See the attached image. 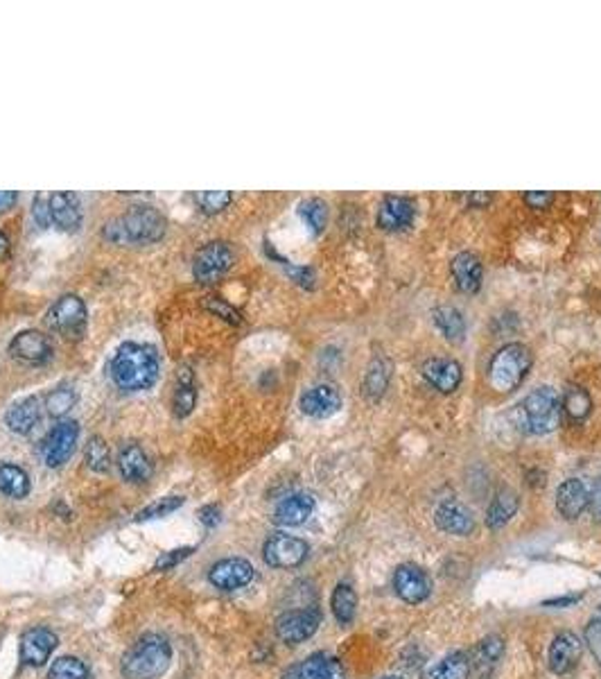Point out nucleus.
Masks as SVG:
<instances>
[{
  "mask_svg": "<svg viewBox=\"0 0 601 679\" xmlns=\"http://www.w3.org/2000/svg\"><path fill=\"white\" fill-rule=\"evenodd\" d=\"M75 401H77L75 388H70V385H59V388H54L53 392L45 397V408H48V413L53 414V417H64L66 413H70Z\"/></svg>",
  "mask_w": 601,
  "mask_h": 679,
  "instance_id": "obj_37",
  "label": "nucleus"
},
{
  "mask_svg": "<svg viewBox=\"0 0 601 679\" xmlns=\"http://www.w3.org/2000/svg\"><path fill=\"white\" fill-rule=\"evenodd\" d=\"M161 376V360L154 347L125 342L111 358V379L123 392H145Z\"/></svg>",
  "mask_w": 601,
  "mask_h": 679,
  "instance_id": "obj_1",
  "label": "nucleus"
},
{
  "mask_svg": "<svg viewBox=\"0 0 601 679\" xmlns=\"http://www.w3.org/2000/svg\"><path fill=\"white\" fill-rule=\"evenodd\" d=\"M561 408L565 410V414L573 419V421H583V419H588V414L592 413L590 394H588V389L581 388V385H567L565 394H563Z\"/></svg>",
  "mask_w": 601,
  "mask_h": 679,
  "instance_id": "obj_31",
  "label": "nucleus"
},
{
  "mask_svg": "<svg viewBox=\"0 0 601 679\" xmlns=\"http://www.w3.org/2000/svg\"><path fill=\"white\" fill-rule=\"evenodd\" d=\"M330 607H333L335 618L342 623V626H348L355 618V609H357V596L355 591H353L351 585H337L333 591V598H330Z\"/></svg>",
  "mask_w": 601,
  "mask_h": 679,
  "instance_id": "obj_35",
  "label": "nucleus"
},
{
  "mask_svg": "<svg viewBox=\"0 0 601 679\" xmlns=\"http://www.w3.org/2000/svg\"><path fill=\"white\" fill-rule=\"evenodd\" d=\"M167 232V220L163 213L150 204L129 207L127 213L113 217L102 226L104 241L113 245H154Z\"/></svg>",
  "mask_w": 601,
  "mask_h": 679,
  "instance_id": "obj_2",
  "label": "nucleus"
},
{
  "mask_svg": "<svg viewBox=\"0 0 601 679\" xmlns=\"http://www.w3.org/2000/svg\"><path fill=\"white\" fill-rule=\"evenodd\" d=\"M204 308L210 310V313H215V317H222V320L229 322V324H240V322H242L238 310L231 304H226L222 297H206Z\"/></svg>",
  "mask_w": 601,
  "mask_h": 679,
  "instance_id": "obj_41",
  "label": "nucleus"
},
{
  "mask_svg": "<svg viewBox=\"0 0 601 679\" xmlns=\"http://www.w3.org/2000/svg\"><path fill=\"white\" fill-rule=\"evenodd\" d=\"M520 507V498L514 489H502V492L495 494V498L491 501L489 510H486V526L491 530H499V528L507 526L511 519L516 517Z\"/></svg>",
  "mask_w": 601,
  "mask_h": 679,
  "instance_id": "obj_27",
  "label": "nucleus"
},
{
  "mask_svg": "<svg viewBox=\"0 0 601 679\" xmlns=\"http://www.w3.org/2000/svg\"><path fill=\"white\" fill-rule=\"evenodd\" d=\"M436 528L448 535L468 536L475 530L473 512L461 501H443L435 512Z\"/></svg>",
  "mask_w": 601,
  "mask_h": 679,
  "instance_id": "obj_19",
  "label": "nucleus"
},
{
  "mask_svg": "<svg viewBox=\"0 0 601 679\" xmlns=\"http://www.w3.org/2000/svg\"><path fill=\"white\" fill-rule=\"evenodd\" d=\"M394 374V364L386 356H376V358L369 363L367 374L362 380V394L371 401H380L385 397L386 388H389V380Z\"/></svg>",
  "mask_w": 601,
  "mask_h": 679,
  "instance_id": "obj_26",
  "label": "nucleus"
},
{
  "mask_svg": "<svg viewBox=\"0 0 601 679\" xmlns=\"http://www.w3.org/2000/svg\"><path fill=\"white\" fill-rule=\"evenodd\" d=\"M321 626V614L317 609H292L276 618V636L283 643L296 645L308 641Z\"/></svg>",
  "mask_w": 601,
  "mask_h": 679,
  "instance_id": "obj_9",
  "label": "nucleus"
},
{
  "mask_svg": "<svg viewBox=\"0 0 601 679\" xmlns=\"http://www.w3.org/2000/svg\"><path fill=\"white\" fill-rule=\"evenodd\" d=\"M588 507H590L595 521H601V478L590 487V503H588Z\"/></svg>",
  "mask_w": 601,
  "mask_h": 679,
  "instance_id": "obj_49",
  "label": "nucleus"
},
{
  "mask_svg": "<svg viewBox=\"0 0 601 679\" xmlns=\"http://www.w3.org/2000/svg\"><path fill=\"white\" fill-rule=\"evenodd\" d=\"M32 489L29 476L23 467L12 462L0 464V494L7 498H25Z\"/></svg>",
  "mask_w": 601,
  "mask_h": 679,
  "instance_id": "obj_29",
  "label": "nucleus"
},
{
  "mask_svg": "<svg viewBox=\"0 0 601 679\" xmlns=\"http://www.w3.org/2000/svg\"><path fill=\"white\" fill-rule=\"evenodd\" d=\"M385 679H402V677H396V675H389V677H385Z\"/></svg>",
  "mask_w": 601,
  "mask_h": 679,
  "instance_id": "obj_55",
  "label": "nucleus"
},
{
  "mask_svg": "<svg viewBox=\"0 0 601 679\" xmlns=\"http://www.w3.org/2000/svg\"><path fill=\"white\" fill-rule=\"evenodd\" d=\"M116 462H118V471H120V476L132 485L147 483L154 473L152 462H150L147 453L142 451L138 444H127V446L120 448Z\"/></svg>",
  "mask_w": 601,
  "mask_h": 679,
  "instance_id": "obj_23",
  "label": "nucleus"
},
{
  "mask_svg": "<svg viewBox=\"0 0 601 679\" xmlns=\"http://www.w3.org/2000/svg\"><path fill=\"white\" fill-rule=\"evenodd\" d=\"M468 200L475 204V207H477V204L491 202V195H468Z\"/></svg>",
  "mask_w": 601,
  "mask_h": 679,
  "instance_id": "obj_53",
  "label": "nucleus"
},
{
  "mask_svg": "<svg viewBox=\"0 0 601 679\" xmlns=\"http://www.w3.org/2000/svg\"><path fill=\"white\" fill-rule=\"evenodd\" d=\"M298 408L305 417L328 419L339 413L342 408V392L330 383H319L305 389L298 399Z\"/></svg>",
  "mask_w": 601,
  "mask_h": 679,
  "instance_id": "obj_11",
  "label": "nucleus"
},
{
  "mask_svg": "<svg viewBox=\"0 0 601 679\" xmlns=\"http://www.w3.org/2000/svg\"><path fill=\"white\" fill-rule=\"evenodd\" d=\"M84 460H86V467L95 473H104L111 469V451H109L107 439H102L100 435H93L88 439L86 451H84Z\"/></svg>",
  "mask_w": 601,
  "mask_h": 679,
  "instance_id": "obj_36",
  "label": "nucleus"
},
{
  "mask_svg": "<svg viewBox=\"0 0 601 679\" xmlns=\"http://www.w3.org/2000/svg\"><path fill=\"white\" fill-rule=\"evenodd\" d=\"M41 419V401L39 397H25L10 405L5 413L7 429L16 435H29Z\"/></svg>",
  "mask_w": 601,
  "mask_h": 679,
  "instance_id": "obj_25",
  "label": "nucleus"
},
{
  "mask_svg": "<svg viewBox=\"0 0 601 679\" xmlns=\"http://www.w3.org/2000/svg\"><path fill=\"white\" fill-rule=\"evenodd\" d=\"M220 507L217 505H206L199 510V521L204 523L206 528H215L220 523Z\"/></svg>",
  "mask_w": 601,
  "mask_h": 679,
  "instance_id": "obj_48",
  "label": "nucleus"
},
{
  "mask_svg": "<svg viewBox=\"0 0 601 679\" xmlns=\"http://www.w3.org/2000/svg\"><path fill=\"white\" fill-rule=\"evenodd\" d=\"M420 374L435 389L443 394H452L461 385L464 367L455 358H427L420 367Z\"/></svg>",
  "mask_w": 601,
  "mask_h": 679,
  "instance_id": "obj_14",
  "label": "nucleus"
},
{
  "mask_svg": "<svg viewBox=\"0 0 601 679\" xmlns=\"http://www.w3.org/2000/svg\"><path fill=\"white\" fill-rule=\"evenodd\" d=\"M583 643L574 632H561L549 645V668L556 675H565L581 659Z\"/></svg>",
  "mask_w": 601,
  "mask_h": 679,
  "instance_id": "obj_22",
  "label": "nucleus"
},
{
  "mask_svg": "<svg viewBox=\"0 0 601 679\" xmlns=\"http://www.w3.org/2000/svg\"><path fill=\"white\" fill-rule=\"evenodd\" d=\"M416 204L410 197L402 195H386L378 211V225L385 232H405L414 225Z\"/></svg>",
  "mask_w": 601,
  "mask_h": 679,
  "instance_id": "obj_16",
  "label": "nucleus"
},
{
  "mask_svg": "<svg viewBox=\"0 0 601 679\" xmlns=\"http://www.w3.org/2000/svg\"><path fill=\"white\" fill-rule=\"evenodd\" d=\"M298 217L304 220L313 236H319L328 225V204L319 197H308L298 204Z\"/></svg>",
  "mask_w": 601,
  "mask_h": 679,
  "instance_id": "obj_34",
  "label": "nucleus"
},
{
  "mask_svg": "<svg viewBox=\"0 0 601 679\" xmlns=\"http://www.w3.org/2000/svg\"><path fill=\"white\" fill-rule=\"evenodd\" d=\"M263 557L272 569H296L308 557V544L298 536L276 532L264 542Z\"/></svg>",
  "mask_w": 601,
  "mask_h": 679,
  "instance_id": "obj_8",
  "label": "nucleus"
},
{
  "mask_svg": "<svg viewBox=\"0 0 601 679\" xmlns=\"http://www.w3.org/2000/svg\"><path fill=\"white\" fill-rule=\"evenodd\" d=\"M470 677V661L464 652H452L439 664L432 666L427 679H468Z\"/></svg>",
  "mask_w": 601,
  "mask_h": 679,
  "instance_id": "obj_33",
  "label": "nucleus"
},
{
  "mask_svg": "<svg viewBox=\"0 0 601 679\" xmlns=\"http://www.w3.org/2000/svg\"><path fill=\"white\" fill-rule=\"evenodd\" d=\"M79 439V423L73 419L59 421L44 442V462L50 469H57L75 453Z\"/></svg>",
  "mask_w": 601,
  "mask_h": 679,
  "instance_id": "obj_10",
  "label": "nucleus"
},
{
  "mask_svg": "<svg viewBox=\"0 0 601 679\" xmlns=\"http://www.w3.org/2000/svg\"><path fill=\"white\" fill-rule=\"evenodd\" d=\"M231 266H233V250L229 242L213 241L197 251L192 274L199 283H215L231 270Z\"/></svg>",
  "mask_w": 601,
  "mask_h": 679,
  "instance_id": "obj_7",
  "label": "nucleus"
},
{
  "mask_svg": "<svg viewBox=\"0 0 601 679\" xmlns=\"http://www.w3.org/2000/svg\"><path fill=\"white\" fill-rule=\"evenodd\" d=\"M50 220L61 232H77L82 225V202H79L77 192H53L50 195Z\"/></svg>",
  "mask_w": 601,
  "mask_h": 679,
  "instance_id": "obj_18",
  "label": "nucleus"
},
{
  "mask_svg": "<svg viewBox=\"0 0 601 679\" xmlns=\"http://www.w3.org/2000/svg\"><path fill=\"white\" fill-rule=\"evenodd\" d=\"M532 351L520 342L499 347L489 363V383L498 392H514L527 379L532 370Z\"/></svg>",
  "mask_w": 601,
  "mask_h": 679,
  "instance_id": "obj_5",
  "label": "nucleus"
},
{
  "mask_svg": "<svg viewBox=\"0 0 601 679\" xmlns=\"http://www.w3.org/2000/svg\"><path fill=\"white\" fill-rule=\"evenodd\" d=\"M502 650H504L502 639H499V636H489V639H484L477 645V655H482V659L484 661H495L499 655H502Z\"/></svg>",
  "mask_w": 601,
  "mask_h": 679,
  "instance_id": "obj_44",
  "label": "nucleus"
},
{
  "mask_svg": "<svg viewBox=\"0 0 601 679\" xmlns=\"http://www.w3.org/2000/svg\"><path fill=\"white\" fill-rule=\"evenodd\" d=\"M590 503V487L579 478H570L556 489V510L563 519L574 521L588 510Z\"/></svg>",
  "mask_w": 601,
  "mask_h": 679,
  "instance_id": "obj_20",
  "label": "nucleus"
},
{
  "mask_svg": "<svg viewBox=\"0 0 601 679\" xmlns=\"http://www.w3.org/2000/svg\"><path fill=\"white\" fill-rule=\"evenodd\" d=\"M304 670L308 679H346L344 666L335 657H328L323 652L308 657L304 661Z\"/></svg>",
  "mask_w": 601,
  "mask_h": 679,
  "instance_id": "obj_32",
  "label": "nucleus"
},
{
  "mask_svg": "<svg viewBox=\"0 0 601 679\" xmlns=\"http://www.w3.org/2000/svg\"><path fill=\"white\" fill-rule=\"evenodd\" d=\"M197 405V385L192 380L191 370H182L176 376V389L172 397V410L179 419L188 417Z\"/></svg>",
  "mask_w": 601,
  "mask_h": 679,
  "instance_id": "obj_30",
  "label": "nucleus"
},
{
  "mask_svg": "<svg viewBox=\"0 0 601 679\" xmlns=\"http://www.w3.org/2000/svg\"><path fill=\"white\" fill-rule=\"evenodd\" d=\"M450 272H452V279H455V286L459 288L466 295H475L482 288V281H484V267L479 261L477 254L473 251H459L452 263H450Z\"/></svg>",
  "mask_w": 601,
  "mask_h": 679,
  "instance_id": "obj_21",
  "label": "nucleus"
},
{
  "mask_svg": "<svg viewBox=\"0 0 601 679\" xmlns=\"http://www.w3.org/2000/svg\"><path fill=\"white\" fill-rule=\"evenodd\" d=\"M283 679H308V677H305L304 664H296V666H292V668L285 670Z\"/></svg>",
  "mask_w": 601,
  "mask_h": 679,
  "instance_id": "obj_52",
  "label": "nucleus"
},
{
  "mask_svg": "<svg viewBox=\"0 0 601 679\" xmlns=\"http://www.w3.org/2000/svg\"><path fill=\"white\" fill-rule=\"evenodd\" d=\"M435 326L441 331L448 342H464L466 338V317L455 306H439L432 310Z\"/></svg>",
  "mask_w": 601,
  "mask_h": 679,
  "instance_id": "obj_28",
  "label": "nucleus"
},
{
  "mask_svg": "<svg viewBox=\"0 0 601 679\" xmlns=\"http://www.w3.org/2000/svg\"><path fill=\"white\" fill-rule=\"evenodd\" d=\"M186 503V498L183 496H166V498H158V501H154L152 505H147L142 507L141 512L136 514V521H152V519H161V517H167V514H172L175 510H179V507Z\"/></svg>",
  "mask_w": 601,
  "mask_h": 679,
  "instance_id": "obj_39",
  "label": "nucleus"
},
{
  "mask_svg": "<svg viewBox=\"0 0 601 679\" xmlns=\"http://www.w3.org/2000/svg\"><path fill=\"white\" fill-rule=\"evenodd\" d=\"M57 648V634L45 627H35L20 636V661L23 666L41 668L50 659L53 650Z\"/></svg>",
  "mask_w": 601,
  "mask_h": 679,
  "instance_id": "obj_17",
  "label": "nucleus"
},
{
  "mask_svg": "<svg viewBox=\"0 0 601 679\" xmlns=\"http://www.w3.org/2000/svg\"><path fill=\"white\" fill-rule=\"evenodd\" d=\"M172 648L166 636L145 634L125 652V679H161L170 668Z\"/></svg>",
  "mask_w": 601,
  "mask_h": 679,
  "instance_id": "obj_3",
  "label": "nucleus"
},
{
  "mask_svg": "<svg viewBox=\"0 0 601 679\" xmlns=\"http://www.w3.org/2000/svg\"><path fill=\"white\" fill-rule=\"evenodd\" d=\"M7 250H10V241H7L5 233L0 232V257H5Z\"/></svg>",
  "mask_w": 601,
  "mask_h": 679,
  "instance_id": "obj_54",
  "label": "nucleus"
},
{
  "mask_svg": "<svg viewBox=\"0 0 601 679\" xmlns=\"http://www.w3.org/2000/svg\"><path fill=\"white\" fill-rule=\"evenodd\" d=\"M524 204H527L529 209H536V211H543V209H548L549 204L554 202V192H548V191H529L523 195Z\"/></svg>",
  "mask_w": 601,
  "mask_h": 679,
  "instance_id": "obj_47",
  "label": "nucleus"
},
{
  "mask_svg": "<svg viewBox=\"0 0 601 679\" xmlns=\"http://www.w3.org/2000/svg\"><path fill=\"white\" fill-rule=\"evenodd\" d=\"M586 643L588 648H590V652L595 655V659L599 661L601 666V620H592V623H588L586 627Z\"/></svg>",
  "mask_w": 601,
  "mask_h": 679,
  "instance_id": "obj_45",
  "label": "nucleus"
},
{
  "mask_svg": "<svg viewBox=\"0 0 601 679\" xmlns=\"http://www.w3.org/2000/svg\"><path fill=\"white\" fill-rule=\"evenodd\" d=\"M581 601V596H567V598H554V601H545V607H567Z\"/></svg>",
  "mask_w": 601,
  "mask_h": 679,
  "instance_id": "obj_51",
  "label": "nucleus"
},
{
  "mask_svg": "<svg viewBox=\"0 0 601 679\" xmlns=\"http://www.w3.org/2000/svg\"><path fill=\"white\" fill-rule=\"evenodd\" d=\"M561 397L549 385L532 389L518 405L520 426L532 435L552 433L561 421Z\"/></svg>",
  "mask_w": 601,
  "mask_h": 679,
  "instance_id": "obj_4",
  "label": "nucleus"
},
{
  "mask_svg": "<svg viewBox=\"0 0 601 679\" xmlns=\"http://www.w3.org/2000/svg\"><path fill=\"white\" fill-rule=\"evenodd\" d=\"M50 679H88V668L77 657H59L53 661Z\"/></svg>",
  "mask_w": 601,
  "mask_h": 679,
  "instance_id": "obj_38",
  "label": "nucleus"
},
{
  "mask_svg": "<svg viewBox=\"0 0 601 679\" xmlns=\"http://www.w3.org/2000/svg\"><path fill=\"white\" fill-rule=\"evenodd\" d=\"M210 585H215V589L222 591H235L249 585L254 580V564L242 557H229V560H220L217 564L210 566L208 571Z\"/></svg>",
  "mask_w": 601,
  "mask_h": 679,
  "instance_id": "obj_13",
  "label": "nucleus"
},
{
  "mask_svg": "<svg viewBox=\"0 0 601 679\" xmlns=\"http://www.w3.org/2000/svg\"><path fill=\"white\" fill-rule=\"evenodd\" d=\"M314 512V498L310 494H292L283 498L274 510V523L283 528L304 526Z\"/></svg>",
  "mask_w": 601,
  "mask_h": 679,
  "instance_id": "obj_24",
  "label": "nucleus"
},
{
  "mask_svg": "<svg viewBox=\"0 0 601 679\" xmlns=\"http://www.w3.org/2000/svg\"><path fill=\"white\" fill-rule=\"evenodd\" d=\"M192 551H195V548L186 546V548H179V551L163 552V555L157 560V564H154V571H170V569H175L176 564H182L183 560H188V557L192 555Z\"/></svg>",
  "mask_w": 601,
  "mask_h": 679,
  "instance_id": "obj_42",
  "label": "nucleus"
},
{
  "mask_svg": "<svg viewBox=\"0 0 601 679\" xmlns=\"http://www.w3.org/2000/svg\"><path fill=\"white\" fill-rule=\"evenodd\" d=\"M394 586H396L398 596L410 605H420L432 591L430 577L416 564L398 566L396 576H394Z\"/></svg>",
  "mask_w": 601,
  "mask_h": 679,
  "instance_id": "obj_15",
  "label": "nucleus"
},
{
  "mask_svg": "<svg viewBox=\"0 0 601 679\" xmlns=\"http://www.w3.org/2000/svg\"><path fill=\"white\" fill-rule=\"evenodd\" d=\"M197 204L204 209V213H220L233 202V192L229 191H204L195 195Z\"/></svg>",
  "mask_w": 601,
  "mask_h": 679,
  "instance_id": "obj_40",
  "label": "nucleus"
},
{
  "mask_svg": "<svg viewBox=\"0 0 601 679\" xmlns=\"http://www.w3.org/2000/svg\"><path fill=\"white\" fill-rule=\"evenodd\" d=\"M88 324V310L82 297H59L48 310V326L64 338H79Z\"/></svg>",
  "mask_w": 601,
  "mask_h": 679,
  "instance_id": "obj_6",
  "label": "nucleus"
},
{
  "mask_svg": "<svg viewBox=\"0 0 601 679\" xmlns=\"http://www.w3.org/2000/svg\"><path fill=\"white\" fill-rule=\"evenodd\" d=\"M32 216H35L37 225L41 226V229H45V226L50 225V195H45V192H39V195L35 197V204H32Z\"/></svg>",
  "mask_w": 601,
  "mask_h": 679,
  "instance_id": "obj_43",
  "label": "nucleus"
},
{
  "mask_svg": "<svg viewBox=\"0 0 601 679\" xmlns=\"http://www.w3.org/2000/svg\"><path fill=\"white\" fill-rule=\"evenodd\" d=\"M285 267H288V274L296 281L298 286L304 288H314V270L313 267H304V266H289V261H283Z\"/></svg>",
  "mask_w": 601,
  "mask_h": 679,
  "instance_id": "obj_46",
  "label": "nucleus"
},
{
  "mask_svg": "<svg viewBox=\"0 0 601 679\" xmlns=\"http://www.w3.org/2000/svg\"><path fill=\"white\" fill-rule=\"evenodd\" d=\"M19 202V192L16 191H0V213L10 211L14 204Z\"/></svg>",
  "mask_w": 601,
  "mask_h": 679,
  "instance_id": "obj_50",
  "label": "nucleus"
},
{
  "mask_svg": "<svg viewBox=\"0 0 601 679\" xmlns=\"http://www.w3.org/2000/svg\"><path fill=\"white\" fill-rule=\"evenodd\" d=\"M10 354L25 364H45L53 358V345L41 331L25 329L10 340Z\"/></svg>",
  "mask_w": 601,
  "mask_h": 679,
  "instance_id": "obj_12",
  "label": "nucleus"
}]
</instances>
